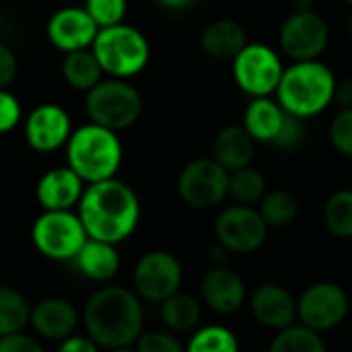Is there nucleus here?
I'll return each instance as SVG.
<instances>
[{"mask_svg": "<svg viewBox=\"0 0 352 352\" xmlns=\"http://www.w3.org/2000/svg\"><path fill=\"white\" fill-rule=\"evenodd\" d=\"M289 111L272 97H252L243 113V128L256 142L274 144L285 128Z\"/></svg>", "mask_w": 352, "mask_h": 352, "instance_id": "20", "label": "nucleus"}, {"mask_svg": "<svg viewBox=\"0 0 352 352\" xmlns=\"http://www.w3.org/2000/svg\"><path fill=\"white\" fill-rule=\"evenodd\" d=\"M163 8H171V10H177V8H186L190 6L194 0H157Z\"/></svg>", "mask_w": 352, "mask_h": 352, "instance_id": "41", "label": "nucleus"}, {"mask_svg": "<svg viewBox=\"0 0 352 352\" xmlns=\"http://www.w3.org/2000/svg\"><path fill=\"white\" fill-rule=\"evenodd\" d=\"M47 39L62 52L91 47L99 27L91 14L80 6H64L47 21Z\"/></svg>", "mask_w": 352, "mask_h": 352, "instance_id": "15", "label": "nucleus"}, {"mask_svg": "<svg viewBox=\"0 0 352 352\" xmlns=\"http://www.w3.org/2000/svg\"><path fill=\"white\" fill-rule=\"evenodd\" d=\"M202 307L196 297L186 293H173L161 301V320L171 332H190L198 326Z\"/></svg>", "mask_w": 352, "mask_h": 352, "instance_id": "25", "label": "nucleus"}, {"mask_svg": "<svg viewBox=\"0 0 352 352\" xmlns=\"http://www.w3.org/2000/svg\"><path fill=\"white\" fill-rule=\"evenodd\" d=\"M349 307L346 291L336 283L322 280L307 287L297 299V320L318 332H328L346 320Z\"/></svg>", "mask_w": 352, "mask_h": 352, "instance_id": "12", "label": "nucleus"}, {"mask_svg": "<svg viewBox=\"0 0 352 352\" xmlns=\"http://www.w3.org/2000/svg\"><path fill=\"white\" fill-rule=\"evenodd\" d=\"M66 157L68 167L74 169L82 182L93 184L116 177L124 151L116 130L91 122L70 134L66 142Z\"/></svg>", "mask_w": 352, "mask_h": 352, "instance_id": "4", "label": "nucleus"}, {"mask_svg": "<svg viewBox=\"0 0 352 352\" xmlns=\"http://www.w3.org/2000/svg\"><path fill=\"white\" fill-rule=\"evenodd\" d=\"M326 342L322 332L301 324H289L270 342V352H324Z\"/></svg>", "mask_w": 352, "mask_h": 352, "instance_id": "26", "label": "nucleus"}, {"mask_svg": "<svg viewBox=\"0 0 352 352\" xmlns=\"http://www.w3.org/2000/svg\"><path fill=\"white\" fill-rule=\"evenodd\" d=\"M349 31H351V37H352V14H351V19H349Z\"/></svg>", "mask_w": 352, "mask_h": 352, "instance_id": "43", "label": "nucleus"}, {"mask_svg": "<svg viewBox=\"0 0 352 352\" xmlns=\"http://www.w3.org/2000/svg\"><path fill=\"white\" fill-rule=\"evenodd\" d=\"M62 76L72 89L87 93L101 80L103 68L97 62L95 54L82 47V50L66 52V58L62 62Z\"/></svg>", "mask_w": 352, "mask_h": 352, "instance_id": "24", "label": "nucleus"}, {"mask_svg": "<svg viewBox=\"0 0 352 352\" xmlns=\"http://www.w3.org/2000/svg\"><path fill=\"white\" fill-rule=\"evenodd\" d=\"M336 82V74L320 58L293 60V64L283 70L274 95L289 113L309 120L334 103Z\"/></svg>", "mask_w": 352, "mask_h": 352, "instance_id": "3", "label": "nucleus"}, {"mask_svg": "<svg viewBox=\"0 0 352 352\" xmlns=\"http://www.w3.org/2000/svg\"><path fill=\"white\" fill-rule=\"evenodd\" d=\"M91 52L103 72L116 78H130L138 74L151 58L148 39L136 27L124 23L101 27L91 43Z\"/></svg>", "mask_w": 352, "mask_h": 352, "instance_id": "5", "label": "nucleus"}, {"mask_svg": "<svg viewBox=\"0 0 352 352\" xmlns=\"http://www.w3.org/2000/svg\"><path fill=\"white\" fill-rule=\"evenodd\" d=\"M29 324L33 326L35 334L45 338V340H64L68 338L76 324H78V314L72 307L70 301L60 299V297H50L39 301L29 316Z\"/></svg>", "mask_w": 352, "mask_h": 352, "instance_id": "19", "label": "nucleus"}, {"mask_svg": "<svg viewBox=\"0 0 352 352\" xmlns=\"http://www.w3.org/2000/svg\"><path fill=\"white\" fill-rule=\"evenodd\" d=\"M328 136L332 146L342 157L352 159V107H340V111L330 122Z\"/></svg>", "mask_w": 352, "mask_h": 352, "instance_id": "32", "label": "nucleus"}, {"mask_svg": "<svg viewBox=\"0 0 352 352\" xmlns=\"http://www.w3.org/2000/svg\"><path fill=\"white\" fill-rule=\"evenodd\" d=\"M29 316L27 299L10 287H0V336L21 332L29 324Z\"/></svg>", "mask_w": 352, "mask_h": 352, "instance_id": "30", "label": "nucleus"}, {"mask_svg": "<svg viewBox=\"0 0 352 352\" xmlns=\"http://www.w3.org/2000/svg\"><path fill=\"white\" fill-rule=\"evenodd\" d=\"M74 262L78 270L95 283H107L120 272V254L116 250V243L93 237H87V241L74 256Z\"/></svg>", "mask_w": 352, "mask_h": 352, "instance_id": "23", "label": "nucleus"}, {"mask_svg": "<svg viewBox=\"0 0 352 352\" xmlns=\"http://www.w3.org/2000/svg\"><path fill=\"white\" fill-rule=\"evenodd\" d=\"M0 352H43V346L35 338L14 332L0 336Z\"/></svg>", "mask_w": 352, "mask_h": 352, "instance_id": "36", "label": "nucleus"}, {"mask_svg": "<svg viewBox=\"0 0 352 352\" xmlns=\"http://www.w3.org/2000/svg\"><path fill=\"white\" fill-rule=\"evenodd\" d=\"M126 0H87L85 10L91 14V19L97 23V27H109L118 25L126 16Z\"/></svg>", "mask_w": 352, "mask_h": 352, "instance_id": "33", "label": "nucleus"}, {"mask_svg": "<svg viewBox=\"0 0 352 352\" xmlns=\"http://www.w3.org/2000/svg\"><path fill=\"white\" fill-rule=\"evenodd\" d=\"M19 122H21L19 99L6 89H0V134L10 132Z\"/></svg>", "mask_w": 352, "mask_h": 352, "instance_id": "35", "label": "nucleus"}, {"mask_svg": "<svg viewBox=\"0 0 352 352\" xmlns=\"http://www.w3.org/2000/svg\"><path fill=\"white\" fill-rule=\"evenodd\" d=\"M227 254H229V252L217 241V245L210 250V256H208V258H210L212 266H225V264H227Z\"/></svg>", "mask_w": 352, "mask_h": 352, "instance_id": "40", "label": "nucleus"}, {"mask_svg": "<svg viewBox=\"0 0 352 352\" xmlns=\"http://www.w3.org/2000/svg\"><path fill=\"white\" fill-rule=\"evenodd\" d=\"M278 41L291 60H316L330 43V27L314 8L291 10L280 25Z\"/></svg>", "mask_w": 352, "mask_h": 352, "instance_id": "11", "label": "nucleus"}, {"mask_svg": "<svg viewBox=\"0 0 352 352\" xmlns=\"http://www.w3.org/2000/svg\"><path fill=\"white\" fill-rule=\"evenodd\" d=\"M184 280V268L179 260L169 252H148L134 268V289L146 299L161 303L169 295L177 293Z\"/></svg>", "mask_w": 352, "mask_h": 352, "instance_id": "13", "label": "nucleus"}, {"mask_svg": "<svg viewBox=\"0 0 352 352\" xmlns=\"http://www.w3.org/2000/svg\"><path fill=\"white\" fill-rule=\"evenodd\" d=\"M72 134L70 116L56 103H41L25 122V140L37 153L58 151Z\"/></svg>", "mask_w": 352, "mask_h": 352, "instance_id": "14", "label": "nucleus"}, {"mask_svg": "<svg viewBox=\"0 0 352 352\" xmlns=\"http://www.w3.org/2000/svg\"><path fill=\"white\" fill-rule=\"evenodd\" d=\"M268 192L266 177L260 169L245 165L241 169L229 171V196H233L239 204H258L262 196Z\"/></svg>", "mask_w": 352, "mask_h": 352, "instance_id": "28", "label": "nucleus"}, {"mask_svg": "<svg viewBox=\"0 0 352 352\" xmlns=\"http://www.w3.org/2000/svg\"><path fill=\"white\" fill-rule=\"evenodd\" d=\"M245 43L248 33L243 25L233 19H217L208 23L200 35L204 54L214 60H233Z\"/></svg>", "mask_w": 352, "mask_h": 352, "instance_id": "22", "label": "nucleus"}, {"mask_svg": "<svg viewBox=\"0 0 352 352\" xmlns=\"http://www.w3.org/2000/svg\"><path fill=\"white\" fill-rule=\"evenodd\" d=\"M43 210H70L82 196V179L70 167H56L43 173L35 188Z\"/></svg>", "mask_w": 352, "mask_h": 352, "instance_id": "18", "label": "nucleus"}, {"mask_svg": "<svg viewBox=\"0 0 352 352\" xmlns=\"http://www.w3.org/2000/svg\"><path fill=\"white\" fill-rule=\"evenodd\" d=\"M87 336L101 349L124 351L142 334V307L138 297L124 287H105L85 305Z\"/></svg>", "mask_w": 352, "mask_h": 352, "instance_id": "2", "label": "nucleus"}, {"mask_svg": "<svg viewBox=\"0 0 352 352\" xmlns=\"http://www.w3.org/2000/svg\"><path fill=\"white\" fill-rule=\"evenodd\" d=\"M250 309L258 324L276 332L297 320V301L285 287L274 283H266L252 293Z\"/></svg>", "mask_w": 352, "mask_h": 352, "instance_id": "16", "label": "nucleus"}, {"mask_svg": "<svg viewBox=\"0 0 352 352\" xmlns=\"http://www.w3.org/2000/svg\"><path fill=\"white\" fill-rule=\"evenodd\" d=\"M346 2H351V4H352V0H346Z\"/></svg>", "mask_w": 352, "mask_h": 352, "instance_id": "45", "label": "nucleus"}, {"mask_svg": "<svg viewBox=\"0 0 352 352\" xmlns=\"http://www.w3.org/2000/svg\"><path fill=\"white\" fill-rule=\"evenodd\" d=\"M78 217L89 237L120 243L134 233L140 221V202L128 184L107 177L82 190Z\"/></svg>", "mask_w": 352, "mask_h": 352, "instance_id": "1", "label": "nucleus"}, {"mask_svg": "<svg viewBox=\"0 0 352 352\" xmlns=\"http://www.w3.org/2000/svg\"><path fill=\"white\" fill-rule=\"evenodd\" d=\"M16 70H19L16 56L12 54L10 47L0 43V89H6L14 80Z\"/></svg>", "mask_w": 352, "mask_h": 352, "instance_id": "37", "label": "nucleus"}, {"mask_svg": "<svg viewBox=\"0 0 352 352\" xmlns=\"http://www.w3.org/2000/svg\"><path fill=\"white\" fill-rule=\"evenodd\" d=\"M334 101H338L340 107H352V78H342L336 82Z\"/></svg>", "mask_w": 352, "mask_h": 352, "instance_id": "39", "label": "nucleus"}, {"mask_svg": "<svg viewBox=\"0 0 352 352\" xmlns=\"http://www.w3.org/2000/svg\"><path fill=\"white\" fill-rule=\"evenodd\" d=\"M99 349L89 336H68V338H64L62 340V344H60V352H95Z\"/></svg>", "mask_w": 352, "mask_h": 352, "instance_id": "38", "label": "nucleus"}, {"mask_svg": "<svg viewBox=\"0 0 352 352\" xmlns=\"http://www.w3.org/2000/svg\"><path fill=\"white\" fill-rule=\"evenodd\" d=\"M268 229L260 210L252 204L227 206L214 221V237L229 254H252L260 250L268 237Z\"/></svg>", "mask_w": 352, "mask_h": 352, "instance_id": "10", "label": "nucleus"}, {"mask_svg": "<svg viewBox=\"0 0 352 352\" xmlns=\"http://www.w3.org/2000/svg\"><path fill=\"white\" fill-rule=\"evenodd\" d=\"M136 346L140 352H182V342L167 332H144L138 336Z\"/></svg>", "mask_w": 352, "mask_h": 352, "instance_id": "34", "label": "nucleus"}, {"mask_svg": "<svg viewBox=\"0 0 352 352\" xmlns=\"http://www.w3.org/2000/svg\"><path fill=\"white\" fill-rule=\"evenodd\" d=\"M256 140L241 126H225L219 130L212 142V157L227 169L235 171L245 165H252L256 155Z\"/></svg>", "mask_w": 352, "mask_h": 352, "instance_id": "21", "label": "nucleus"}, {"mask_svg": "<svg viewBox=\"0 0 352 352\" xmlns=\"http://www.w3.org/2000/svg\"><path fill=\"white\" fill-rule=\"evenodd\" d=\"M0 29H2V12H0Z\"/></svg>", "mask_w": 352, "mask_h": 352, "instance_id": "44", "label": "nucleus"}, {"mask_svg": "<svg viewBox=\"0 0 352 352\" xmlns=\"http://www.w3.org/2000/svg\"><path fill=\"white\" fill-rule=\"evenodd\" d=\"M87 237L80 217L70 210H45L37 217L31 229V239L37 252L56 262L74 260Z\"/></svg>", "mask_w": 352, "mask_h": 352, "instance_id": "7", "label": "nucleus"}, {"mask_svg": "<svg viewBox=\"0 0 352 352\" xmlns=\"http://www.w3.org/2000/svg\"><path fill=\"white\" fill-rule=\"evenodd\" d=\"M258 210L268 227H289L299 214V202L289 190H270L258 202Z\"/></svg>", "mask_w": 352, "mask_h": 352, "instance_id": "27", "label": "nucleus"}, {"mask_svg": "<svg viewBox=\"0 0 352 352\" xmlns=\"http://www.w3.org/2000/svg\"><path fill=\"white\" fill-rule=\"evenodd\" d=\"M177 192L190 208H214L229 196V171L214 157L196 159L182 169Z\"/></svg>", "mask_w": 352, "mask_h": 352, "instance_id": "9", "label": "nucleus"}, {"mask_svg": "<svg viewBox=\"0 0 352 352\" xmlns=\"http://www.w3.org/2000/svg\"><path fill=\"white\" fill-rule=\"evenodd\" d=\"M324 225L338 239H352V190H336L324 204Z\"/></svg>", "mask_w": 352, "mask_h": 352, "instance_id": "29", "label": "nucleus"}, {"mask_svg": "<svg viewBox=\"0 0 352 352\" xmlns=\"http://www.w3.org/2000/svg\"><path fill=\"white\" fill-rule=\"evenodd\" d=\"M202 299L204 303L223 316L235 314L245 303V283L243 278L229 270L227 266H212L202 278Z\"/></svg>", "mask_w": 352, "mask_h": 352, "instance_id": "17", "label": "nucleus"}, {"mask_svg": "<svg viewBox=\"0 0 352 352\" xmlns=\"http://www.w3.org/2000/svg\"><path fill=\"white\" fill-rule=\"evenodd\" d=\"M231 62L233 78L243 93H248L250 97L274 95L285 66L280 56L270 45L245 43Z\"/></svg>", "mask_w": 352, "mask_h": 352, "instance_id": "8", "label": "nucleus"}, {"mask_svg": "<svg viewBox=\"0 0 352 352\" xmlns=\"http://www.w3.org/2000/svg\"><path fill=\"white\" fill-rule=\"evenodd\" d=\"M237 349V336L225 326H206L198 330L188 344L190 352H235Z\"/></svg>", "mask_w": 352, "mask_h": 352, "instance_id": "31", "label": "nucleus"}, {"mask_svg": "<svg viewBox=\"0 0 352 352\" xmlns=\"http://www.w3.org/2000/svg\"><path fill=\"white\" fill-rule=\"evenodd\" d=\"M287 2H289L291 10H309V8H314L316 0H287Z\"/></svg>", "mask_w": 352, "mask_h": 352, "instance_id": "42", "label": "nucleus"}, {"mask_svg": "<svg viewBox=\"0 0 352 352\" xmlns=\"http://www.w3.org/2000/svg\"><path fill=\"white\" fill-rule=\"evenodd\" d=\"M87 113L91 122L105 126L109 130L130 128L142 111V97L136 87L126 82V78L99 80L87 91Z\"/></svg>", "mask_w": 352, "mask_h": 352, "instance_id": "6", "label": "nucleus"}]
</instances>
